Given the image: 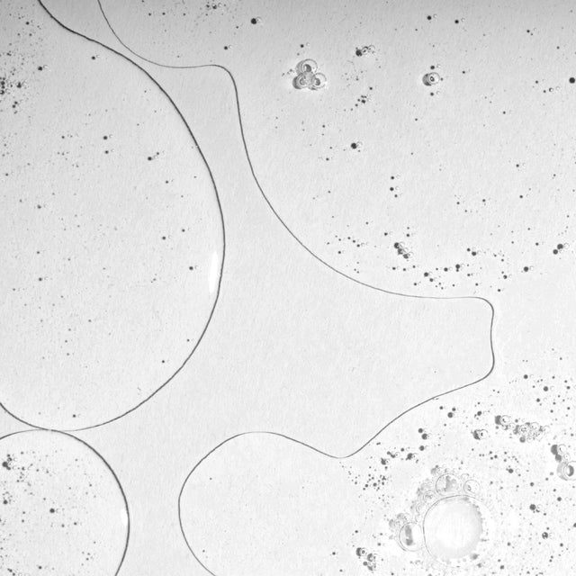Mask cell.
<instances>
[{"label": "cell", "instance_id": "1", "mask_svg": "<svg viewBox=\"0 0 576 576\" xmlns=\"http://www.w3.org/2000/svg\"><path fill=\"white\" fill-rule=\"evenodd\" d=\"M0 488V576L119 574L129 503L86 440L40 428L2 436Z\"/></svg>", "mask_w": 576, "mask_h": 576}, {"label": "cell", "instance_id": "2", "mask_svg": "<svg viewBox=\"0 0 576 576\" xmlns=\"http://www.w3.org/2000/svg\"><path fill=\"white\" fill-rule=\"evenodd\" d=\"M183 310L184 311V310ZM186 312H187V311H186ZM188 313H190V312H188ZM190 314H192V313H190ZM193 315H194V314H193ZM194 316H196V315H194ZM196 317H198V316H196ZM199 318H201V317H199ZM201 319H202V318H201ZM202 320H204V319H202ZM207 321H209V320H207Z\"/></svg>", "mask_w": 576, "mask_h": 576}]
</instances>
